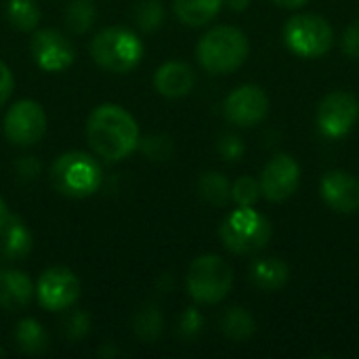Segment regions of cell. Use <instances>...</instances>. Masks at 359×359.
Masks as SVG:
<instances>
[{"label": "cell", "instance_id": "6da1fadb", "mask_svg": "<svg viewBox=\"0 0 359 359\" xmlns=\"http://www.w3.org/2000/svg\"><path fill=\"white\" fill-rule=\"evenodd\" d=\"M86 139L101 160L120 162L139 147L141 135L130 111L116 103H101L86 120Z\"/></svg>", "mask_w": 359, "mask_h": 359}, {"label": "cell", "instance_id": "7a4b0ae2", "mask_svg": "<svg viewBox=\"0 0 359 359\" xmlns=\"http://www.w3.org/2000/svg\"><path fill=\"white\" fill-rule=\"evenodd\" d=\"M248 53L250 44L246 34L233 25H217L208 29L196 46L198 63L208 74L236 72L238 67L244 65Z\"/></svg>", "mask_w": 359, "mask_h": 359}, {"label": "cell", "instance_id": "3957f363", "mask_svg": "<svg viewBox=\"0 0 359 359\" xmlns=\"http://www.w3.org/2000/svg\"><path fill=\"white\" fill-rule=\"evenodd\" d=\"M103 181V170L97 158L86 151H67L61 154L50 166L53 187L67 198H88L99 191Z\"/></svg>", "mask_w": 359, "mask_h": 359}, {"label": "cell", "instance_id": "277c9868", "mask_svg": "<svg viewBox=\"0 0 359 359\" xmlns=\"http://www.w3.org/2000/svg\"><path fill=\"white\" fill-rule=\"evenodd\" d=\"M219 238L233 255H255L269 244L271 223L252 206H238L223 219Z\"/></svg>", "mask_w": 359, "mask_h": 359}, {"label": "cell", "instance_id": "5b68a950", "mask_svg": "<svg viewBox=\"0 0 359 359\" xmlns=\"http://www.w3.org/2000/svg\"><path fill=\"white\" fill-rule=\"evenodd\" d=\"M143 42L126 27H105L90 42L93 61L111 74H128L143 59Z\"/></svg>", "mask_w": 359, "mask_h": 359}, {"label": "cell", "instance_id": "8992f818", "mask_svg": "<svg viewBox=\"0 0 359 359\" xmlns=\"http://www.w3.org/2000/svg\"><path fill=\"white\" fill-rule=\"evenodd\" d=\"M233 286V271L219 255H202L187 269V292L196 303L217 305Z\"/></svg>", "mask_w": 359, "mask_h": 359}, {"label": "cell", "instance_id": "52a82bcc", "mask_svg": "<svg viewBox=\"0 0 359 359\" xmlns=\"http://www.w3.org/2000/svg\"><path fill=\"white\" fill-rule=\"evenodd\" d=\"M284 42L294 55L303 59H318L332 48L334 32L324 17L301 13L288 19L284 27Z\"/></svg>", "mask_w": 359, "mask_h": 359}, {"label": "cell", "instance_id": "ba28073f", "mask_svg": "<svg viewBox=\"0 0 359 359\" xmlns=\"http://www.w3.org/2000/svg\"><path fill=\"white\" fill-rule=\"evenodd\" d=\"M2 128H4V137L13 145L32 147L46 133V114L38 101L21 99L8 107Z\"/></svg>", "mask_w": 359, "mask_h": 359}, {"label": "cell", "instance_id": "9c48e42d", "mask_svg": "<svg viewBox=\"0 0 359 359\" xmlns=\"http://www.w3.org/2000/svg\"><path fill=\"white\" fill-rule=\"evenodd\" d=\"M80 280L67 267H48L36 282V299L46 311H67L80 299Z\"/></svg>", "mask_w": 359, "mask_h": 359}, {"label": "cell", "instance_id": "30bf717a", "mask_svg": "<svg viewBox=\"0 0 359 359\" xmlns=\"http://www.w3.org/2000/svg\"><path fill=\"white\" fill-rule=\"evenodd\" d=\"M358 118V97L347 90H332L318 105V128L326 139H341L349 135Z\"/></svg>", "mask_w": 359, "mask_h": 359}, {"label": "cell", "instance_id": "8fae6325", "mask_svg": "<svg viewBox=\"0 0 359 359\" xmlns=\"http://www.w3.org/2000/svg\"><path fill=\"white\" fill-rule=\"evenodd\" d=\"M269 111V99L265 90L257 84H244L231 90L223 103V114L227 122L250 128L267 118Z\"/></svg>", "mask_w": 359, "mask_h": 359}, {"label": "cell", "instance_id": "7c38bea8", "mask_svg": "<svg viewBox=\"0 0 359 359\" xmlns=\"http://www.w3.org/2000/svg\"><path fill=\"white\" fill-rule=\"evenodd\" d=\"M261 194L269 202H286L294 196L301 183V166L288 154L273 156L261 172Z\"/></svg>", "mask_w": 359, "mask_h": 359}, {"label": "cell", "instance_id": "4fadbf2b", "mask_svg": "<svg viewBox=\"0 0 359 359\" xmlns=\"http://www.w3.org/2000/svg\"><path fill=\"white\" fill-rule=\"evenodd\" d=\"M29 50H32L36 65L50 74L67 69L76 59L74 44L67 40V36L61 34L59 29H50V27L38 29L34 34Z\"/></svg>", "mask_w": 359, "mask_h": 359}, {"label": "cell", "instance_id": "5bb4252c", "mask_svg": "<svg viewBox=\"0 0 359 359\" xmlns=\"http://www.w3.org/2000/svg\"><path fill=\"white\" fill-rule=\"evenodd\" d=\"M320 194L326 206L339 215L359 210V179L345 170H330L322 177Z\"/></svg>", "mask_w": 359, "mask_h": 359}, {"label": "cell", "instance_id": "9a60e30c", "mask_svg": "<svg viewBox=\"0 0 359 359\" xmlns=\"http://www.w3.org/2000/svg\"><path fill=\"white\" fill-rule=\"evenodd\" d=\"M196 84L194 69L183 61H166L156 69L154 86L166 99H181L191 93Z\"/></svg>", "mask_w": 359, "mask_h": 359}, {"label": "cell", "instance_id": "2e32d148", "mask_svg": "<svg viewBox=\"0 0 359 359\" xmlns=\"http://www.w3.org/2000/svg\"><path fill=\"white\" fill-rule=\"evenodd\" d=\"M34 294V282L25 271L0 269V309L19 311L32 303Z\"/></svg>", "mask_w": 359, "mask_h": 359}, {"label": "cell", "instance_id": "e0dca14e", "mask_svg": "<svg viewBox=\"0 0 359 359\" xmlns=\"http://www.w3.org/2000/svg\"><path fill=\"white\" fill-rule=\"evenodd\" d=\"M34 240L21 217L8 215L0 227V257L4 261H23L32 252Z\"/></svg>", "mask_w": 359, "mask_h": 359}, {"label": "cell", "instance_id": "ac0fdd59", "mask_svg": "<svg viewBox=\"0 0 359 359\" xmlns=\"http://www.w3.org/2000/svg\"><path fill=\"white\" fill-rule=\"evenodd\" d=\"M288 278H290L288 265L276 257L257 259L250 267V282L257 290H263V292H273V290L284 288Z\"/></svg>", "mask_w": 359, "mask_h": 359}, {"label": "cell", "instance_id": "d6986e66", "mask_svg": "<svg viewBox=\"0 0 359 359\" xmlns=\"http://www.w3.org/2000/svg\"><path fill=\"white\" fill-rule=\"evenodd\" d=\"M223 0H175L172 8L181 23L189 27L208 25L221 11Z\"/></svg>", "mask_w": 359, "mask_h": 359}, {"label": "cell", "instance_id": "ffe728a7", "mask_svg": "<svg viewBox=\"0 0 359 359\" xmlns=\"http://www.w3.org/2000/svg\"><path fill=\"white\" fill-rule=\"evenodd\" d=\"M15 345L19 347V351L27 353V355H42L48 351L50 343H48V334L42 328V324L34 318H25L15 326L13 332Z\"/></svg>", "mask_w": 359, "mask_h": 359}, {"label": "cell", "instance_id": "44dd1931", "mask_svg": "<svg viewBox=\"0 0 359 359\" xmlns=\"http://www.w3.org/2000/svg\"><path fill=\"white\" fill-rule=\"evenodd\" d=\"M221 330L227 339L242 343L255 334L257 322L244 307H229L221 318Z\"/></svg>", "mask_w": 359, "mask_h": 359}, {"label": "cell", "instance_id": "7402d4cb", "mask_svg": "<svg viewBox=\"0 0 359 359\" xmlns=\"http://www.w3.org/2000/svg\"><path fill=\"white\" fill-rule=\"evenodd\" d=\"M162 328H164L162 311L151 303L143 305L133 318V330L143 343H154L162 334Z\"/></svg>", "mask_w": 359, "mask_h": 359}, {"label": "cell", "instance_id": "603a6c76", "mask_svg": "<svg viewBox=\"0 0 359 359\" xmlns=\"http://www.w3.org/2000/svg\"><path fill=\"white\" fill-rule=\"evenodd\" d=\"M198 191L200 196L212 204V206H225L231 200V185L225 175L221 172H204L198 181Z\"/></svg>", "mask_w": 359, "mask_h": 359}, {"label": "cell", "instance_id": "cb8c5ba5", "mask_svg": "<svg viewBox=\"0 0 359 359\" xmlns=\"http://www.w3.org/2000/svg\"><path fill=\"white\" fill-rule=\"evenodd\" d=\"M6 19L19 32H34L40 23V8L34 0H8Z\"/></svg>", "mask_w": 359, "mask_h": 359}, {"label": "cell", "instance_id": "d4e9b609", "mask_svg": "<svg viewBox=\"0 0 359 359\" xmlns=\"http://www.w3.org/2000/svg\"><path fill=\"white\" fill-rule=\"evenodd\" d=\"M65 25L74 34H84L93 27L97 19V4L95 0H72L65 8Z\"/></svg>", "mask_w": 359, "mask_h": 359}, {"label": "cell", "instance_id": "484cf974", "mask_svg": "<svg viewBox=\"0 0 359 359\" xmlns=\"http://www.w3.org/2000/svg\"><path fill=\"white\" fill-rule=\"evenodd\" d=\"M135 21L143 32H156L164 23V4L160 0H139Z\"/></svg>", "mask_w": 359, "mask_h": 359}, {"label": "cell", "instance_id": "4316f807", "mask_svg": "<svg viewBox=\"0 0 359 359\" xmlns=\"http://www.w3.org/2000/svg\"><path fill=\"white\" fill-rule=\"evenodd\" d=\"M139 147L145 158L154 162H166L175 154V143L168 135H151L139 141Z\"/></svg>", "mask_w": 359, "mask_h": 359}, {"label": "cell", "instance_id": "83f0119b", "mask_svg": "<svg viewBox=\"0 0 359 359\" xmlns=\"http://www.w3.org/2000/svg\"><path fill=\"white\" fill-rule=\"evenodd\" d=\"M261 196V183L255 177L244 175L231 185V200L238 206H255Z\"/></svg>", "mask_w": 359, "mask_h": 359}, {"label": "cell", "instance_id": "f1b7e54d", "mask_svg": "<svg viewBox=\"0 0 359 359\" xmlns=\"http://www.w3.org/2000/svg\"><path fill=\"white\" fill-rule=\"evenodd\" d=\"M90 332V318L84 311H72L67 320L63 322V334L69 341H82Z\"/></svg>", "mask_w": 359, "mask_h": 359}, {"label": "cell", "instance_id": "f546056e", "mask_svg": "<svg viewBox=\"0 0 359 359\" xmlns=\"http://www.w3.org/2000/svg\"><path fill=\"white\" fill-rule=\"evenodd\" d=\"M202 330H204L202 313L198 309H194V307L185 309L181 313V318H179V334H181V339H187V341L196 339Z\"/></svg>", "mask_w": 359, "mask_h": 359}, {"label": "cell", "instance_id": "4dcf8cb0", "mask_svg": "<svg viewBox=\"0 0 359 359\" xmlns=\"http://www.w3.org/2000/svg\"><path fill=\"white\" fill-rule=\"evenodd\" d=\"M217 149H219V154H221L223 160H227V162H238V160L244 156L246 145H244V141H242L238 135H223V137L219 139V143H217Z\"/></svg>", "mask_w": 359, "mask_h": 359}, {"label": "cell", "instance_id": "1f68e13d", "mask_svg": "<svg viewBox=\"0 0 359 359\" xmlns=\"http://www.w3.org/2000/svg\"><path fill=\"white\" fill-rule=\"evenodd\" d=\"M40 175V162L32 156H23L15 162V177L21 183H32Z\"/></svg>", "mask_w": 359, "mask_h": 359}, {"label": "cell", "instance_id": "d6a6232c", "mask_svg": "<svg viewBox=\"0 0 359 359\" xmlns=\"http://www.w3.org/2000/svg\"><path fill=\"white\" fill-rule=\"evenodd\" d=\"M341 46H343V53H345L347 57L358 59L359 61V19L358 21H353V23L345 29Z\"/></svg>", "mask_w": 359, "mask_h": 359}, {"label": "cell", "instance_id": "836d02e7", "mask_svg": "<svg viewBox=\"0 0 359 359\" xmlns=\"http://www.w3.org/2000/svg\"><path fill=\"white\" fill-rule=\"evenodd\" d=\"M13 88H15L13 72L8 69L4 61H0V107L8 101V97L13 95Z\"/></svg>", "mask_w": 359, "mask_h": 359}, {"label": "cell", "instance_id": "e575fe53", "mask_svg": "<svg viewBox=\"0 0 359 359\" xmlns=\"http://www.w3.org/2000/svg\"><path fill=\"white\" fill-rule=\"evenodd\" d=\"M276 4H280V6H284V8H301V6H305L309 0H273Z\"/></svg>", "mask_w": 359, "mask_h": 359}, {"label": "cell", "instance_id": "d590c367", "mask_svg": "<svg viewBox=\"0 0 359 359\" xmlns=\"http://www.w3.org/2000/svg\"><path fill=\"white\" fill-rule=\"evenodd\" d=\"M227 4H229V8H231V11L242 13V11H246V8H248L250 0H227Z\"/></svg>", "mask_w": 359, "mask_h": 359}, {"label": "cell", "instance_id": "8d00e7d4", "mask_svg": "<svg viewBox=\"0 0 359 359\" xmlns=\"http://www.w3.org/2000/svg\"><path fill=\"white\" fill-rule=\"evenodd\" d=\"M6 217H8V210H6V204H4V200H2V196H0V227H2V223L6 221Z\"/></svg>", "mask_w": 359, "mask_h": 359}, {"label": "cell", "instance_id": "74e56055", "mask_svg": "<svg viewBox=\"0 0 359 359\" xmlns=\"http://www.w3.org/2000/svg\"><path fill=\"white\" fill-rule=\"evenodd\" d=\"M4 355H6V351H4V347L0 345V358H4Z\"/></svg>", "mask_w": 359, "mask_h": 359}]
</instances>
